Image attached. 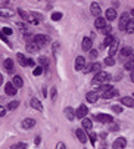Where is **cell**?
I'll use <instances>...</instances> for the list:
<instances>
[{
	"label": "cell",
	"instance_id": "ee69618b",
	"mask_svg": "<svg viewBox=\"0 0 134 149\" xmlns=\"http://www.w3.org/2000/svg\"><path fill=\"white\" fill-rule=\"evenodd\" d=\"M13 149H24V143H18V145H13Z\"/></svg>",
	"mask_w": 134,
	"mask_h": 149
},
{
	"label": "cell",
	"instance_id": "7bdbcfd3",
	"mask_svg": "<svg viewBox=\"0 0 134 149\" xmlns=\"http://www.w3.org/2000/svg\"><path fill=\"white\" fill-rule=\"evenodd\" d=\"M56 149H66V146H65L63 142H59V143L56 145Z\"/></svg>",
	"mask_w": 134,
	"mask_h": 149
},
{
	"label": "cell",
	"instance_id": "7dc6e473",
	"mask_svg": "<svg viewBox=\"0 0 134 149\" xmlns=\"http://www.w3.org/2000/svg\"><path fill=\"white\" fill-rule=\"evenodd\" d=\"M110 130H112V132H118V125L117 124H112V125H110Z\"/></svg>",
	"mask_w": 134,
	"mask_h": 149
},
{
	"label": "cell",
	"instance_id": "8992f818",
	"mask_svg": "<svg viewBox=\"0 0 134 149\" xmlns=\"http://www.w3.org/2000/svg\"><path fill=\"white\" fill-rule=\"evenodd\" d=\"M81 47H83V50H85V52H90V50H92V47H93V41H92V38H88V37L83 38Z\"/></svg>",
	"mask_w": 134,
	"mask_h": 149
},
{
	"label": "cell",
	"instance_id": "484cf974",
	"mask_svg": "<svg viewBox=\"0 0 134 149\" xmlns=\"http://www.w3.org/2000/svg\"><path fill=\"white\" fill-rule=\"evenodd\" d=\"M27 50L31 52V53H35V52H38V45L37 43H28L27 45Z\"/></svg>",
	"mask_w": 134,
	"mask_h": 149
},
{
	"label": "cell",
	"instance_id": "83f0119b",
	"mask_svg": "<svg viewBox=\"0 0 134 149\" xmlns=\"http://www.w3.org/2000/svg\"><path fill=\"white\" fill-rule=\"evenodd\" d=\"M38 63H40V67H43V68H46V67L49 65V59H47L46 56H41V58L38 59Z\"/></svg>",
	"mask_w": 134,
	"mask_h": 149
},
{
	"label": "cell",
	"instance_id": "ba28073f",
	"mask_svg": "<svg viewBox=\"0 0 134 149\" xmlns=\"http://www.w3.org/2000/svg\"><path fill=\"white\" fill-rule=\"evenodd\" d=\"M114 149H124L125 146H127V140L124 139V137H118L115 142H114Z\"/></svg>",
	"mask_w": 134,
	"mask_h": 149
},
{
	"label": "cell",
	"instance_id": "e575fe53",
	"mask_svg": "<svg viewBox=\"0 0 134 149\" xmlns=\"http://www.w3.org/2000/svg\"><path fill=\"white\" fill-rule=\"evenodd\" d=\"M127 33H134V21H130V24L127 25Z\"/></svg>",
	"mask_w": 134,
	"mask_h": 149
},
{
	"label": "cell",
	"instance_id": "52a82bcc",
	"mask_svg": "<svg viewBox=\"0 0 134 149\" xmlns=\"http://www.w3.org/2000/svg\"><path fill=\"white\" fill-rule=\"evenodd\" d=\"M16 87L13 86V83H6V86H5V93L8 95V96H13V95H16Z\"/></svg>",
	"mask_w": 134,
	"mask_h": 149
},
{
	"label": "cell",
	"instance_id": "11a10c76",
	"mask_svg": "<svg viewBox=\"0 0 134 149\" xmlns=\"http://www.w3.org/2000/svg\"><path fill=\"white\" fill-rule=\"evenodd\" d=\"M103 149H106V148H103Z\"/></svg>",
	"mask_w": 134,
	"mask_h": 149
},
{
	"label": "cell",
	"instance_id": "30bf717a",
	"mask_svg": "<svg viewBox=\"0 0 134 149\" xmlns=\"http://www.w3.org/2000/svg\"><path fill=\"white\" fill-rule=\"evenodd\" d=\"M94 27L97 28V30H103L105 27H106V18H96V21H94Z\"/></svg>",
	"mask_w": 134,
	"mask_h": 149
},
{
	"label": "cell",
	"instance_id": "2e32d148",
	"mask_svg": "<svg viewBox=\"0 0 134 149\" xmlns=\"http://www.w3.org/2000/svg\"><path fill=\"white\" fill-rule=\"evenodd\" d=\"M65 115H66V118H68L69 121H72L74 118H77V114H75V111L71 108V106H68V108H65Z\"/></svg>",
	"mask_w": 134,
	"mask_h": 149
},
{
	"label": "cell",
	"instance_id": "8fae6325",
	"mask_svg": "<svg viewBox=\"0 0 134 149\" xmlns=\"http://www.w3.org/2000/svg\"><path fill=\"white\" fill-rule=\"evenodd\" d=\"M85 99H87V102L94 103V102H97V100H99V95H97L96 92H88V93L85 95Z\"/></svg>",
	"mask_w": 134,
	"mask_h": 149
},
{
	"label": "cell",
	"instance_id": "f1b7e54d",
	"mask_svg": "<svg viewBox=\"0 0 134 149\" xmlns=\"http://www.w3.org/2000/svg\"><path fill=\"white\" fill-rule=\"evenodd\" d=\"M105 63L108 67H112V65H115V59H114V56H108L106 59H105Z\"/></svg>",
	"mask_w": 134,
	"mask_h": 149
},
{
	"label": "cell",
	"instance_id": "277c9868",
	"mask_svg": "<svg viewBox=\"0 0 134 149\" xmlns=\"http://www.w3.org/2000/svg\"><path fill=\"white\" fill-rule=\"evenodd\" d=\"M75 114H77V118H85V115L88 114V108L85 105H80L78 108H77V111H75Z\"/></svg>",
	"mask_w": 134,
	"mask_h": 149
},
{
	"label": "cell",
	"instance_id": "e0dca14e",
	"mask_svg": "<svg viewBox=\"0 0 134 149\" xmlns=\"http://www.w3.org/2000/svg\"><path fill=\"white\" fill-rule=\"evenodd\" d=\"M117 18V10L114 9V8H109L108 10H106V19L108 21H114Z\"/></svg>",
	"mask_w": 134,
	"mask_h": 149
},
{
	"label": "cell",
	"instance_id": "f546056e",
	"mask_svg": "<svg viewBox=\"0 0 134 149\" xmlns=\"http://www.w3.org/2000/svg\"><path fill=\"white\" fill-rule=\"evenodd\" d=\"M125 70L134 72V61H128V62H125Z\"/></svg>",
	"mask_w": 134,
	"mask_h": 149
},
{
	"label": "cell",
	"instance_id": "5b68a950",
	"mask_svg": "<svg viewBox=\"0 0 134 149\" xmlns=\"http://www.w3.org/2000/svg\"><path fill=\"white\" fill-rule=\"evenodd\" d=\"M96 120L99 123H108V124H112L114 123V118L110 117V115H108V114H97L96 115Z\"/></svg>",
	"mask_w": 134,
	"mask_h": 149
},
{
	"label": "cell",
	"instance_id": "44dd1931",
	"mask_svg": "<svg viewBox=\"0 0 134 149\" xmlns=\"http://www.w3.org/2000/svg\"><path fill=\"white\" fill-rule=\"evenodd\" d=\"M118 46H119V40H117V38H115L114 45L109 47V56H114V55L117 53V50H118Z\"/></svg>",
	"mask_w": 134,
	"mask_h": 149
},
{
	"label": "cell",
	"instance_id": "ab89813d",
	"mask_svg": "<svg viewBox=\"0 0 134 149\" xmlns=\"http://www.w3.org/2000/svg\"><path fill=\"white\" fill-rule=\"evenodd\" d=\"M90 71H93V63H88V65H85V68H84V74H87V72H90Z\"/></svg>",
	"mask_w": 134,
	"mask_h": 149
},
{
	"label": "cell",
	"instance_id": "d590c367",
	"mask_svg": "<svg viewBox=\"0 0 134 149\" xmlns=\"http://www.w3.org/2000/svg\"><path fill=\"white\" fill-rule=\"evenodd\" d=\"M60 18H62V13H60V12H53V13H52V19H53V21H59Z\"/></svg>",
	"mask_w": 134,
	"mask_h": 149
},
{
	"label": "cell",
	"instance_id": "b9f144b4",
	"mask_svg": "<svg viewBox=\"0 0 134 149\" xmlns=\"http://www.w3.org/2000/svg\"><path fill=\"white\" fill-rule=\"evenodd\" d=\"M93 71L97 72V74L100 72V63H93Z\"/></svg>",
	"mask_w": 134,
	"mask_h": 149
},
{
	"label": "cell",
	"instance_id": "f35d334b",
	"mask_svg": "<svg viewBox=\"0 0 134 149\" xmlns=\"http://www.w3.org/2000/svg\"><path fill=\"white\" fill-rule=\"evenodd\" d=\"M56 93H58L56 87H52V89H50V97H52V100H55V99H56Z\"/></svg>",
	"mask_w": 134,
	"mask_h": 149
},
{
	"label": "cell",
	"instance_id": "7a4b0ae2",
	"mask_svg": "<svg viewBox=\"0 0 134 149\" xmlns=\"http://www.w3.org/2000/svg\"><path fill=\"white\" fill-rule=\"evenodd\" d=\"M130 24V15L128 13H124L119 19V30L121 31H125L127 30V25Z\"/></svg>",
	"mask_w": 134,
	"mask_h": 149
},
{
	"label": "cell",
	"instance_id": "7c38bea8",
	"mask_svg": "<svg viewBox=\"0 0 134 149\" xmlns=\"http://www.w3.org/2000/svg\"><path fill=\"white\" fill-rule=\"evenodd\" d=\"M90 9H92V13H93V15H94L96 18H100V12H102V8H100V5H99V3H92Z\"/></svg>",
	"mask_w": 134,
	"mask_h": 149
},
{
	"label": "cell",
	"instance_id": "f6af8a7d",
	"mask_svg": "<svg viewBox=\"0 0 134 149\" xmlns=\"http://www.w3.org/2000/svg\"><path fill=\"white\" fill-rule=\"evenodd\" d=\"M90 56L94 59V58L97 56V50H93V49H92V50H90Z\"/></svg>",
	"mask_w": 134,
	"mask_h": 149
},
{
	"label": "cell",
	"instance_id": "f907efd6",
	"mask_svg": "<svg viewBox=\"0 0 134 149\" xmlns=\"http://www.w3.org/2000/svg\"><path fill=\"white\" fill-rule=\"evenodd\" d=\"M28 65H30V67H34V61H33V59H28Z\"/></svg>",
	"mask_w": 134,
	"mask_h": 149
},
{
	"label": "cell",
	"instance_id": "816d5d0a",
	"mask_svg": "<svg viewBox=\"0 0 134 149\" xmlns=\"http://www.w3.org/2000/svg\"><path fill=\"white\" fill-rule=\"evenodd\" d=\"M38 143H40V136L35 137V145H38Z\"/></svg>",
	"mask_w": 134,
	"mask_h": 149
},
{
	"label": "cell",
	"instance_id": "4fadbf2b",
	"mask_svg": "<svg viewBox=\"0 0 134 149\" xmlns=\"http://www.w3.org/2000/svg\"><path fill=\"white\" fill-rule=\"evenodd\" d=\"M75 134H77V137H78V140L81 143H85L87 142V134H85V132L83 129H77L75 130Z\"/></svg>",
	"mask_w": 134,
	"mask_h": 149
},
{
	"label": "cell",
	"instance_id": "603a6c76",
	"mask_svg": "<svg viewBox=\"0 0 134 149\" xmlns=\"http://www.w3.org/2000/svg\"><path fill=\"white\" fill-rule=\"evenodd\" d=\"M16 59H18V62L21 63L22 67H27V65H28V59L22 55V53H18V55H16Z\"/></svg>",
	"mask_w": 134,
	"mask_h": 149
},
{
	"label": "cell",
	"instance_id": "d4e9b609",
	"mask_svg": "<svg viewBox=\"0 0 134 149\" xmlns=\"http://www.w3.org/2000/svg\"><path fill=\"white\" fill-rule=\"evenodd\" d=\"M5 68L8 70V72H12V71H13V61H12V59L8 58V59L5 61Z\"/></svg>",
	"mask_w": 134,
	"mask_h": 149
},
{
	"label": "cell",
	"instance_id": "4dcf8cb0",
	"mask_svg": "<svg viewBox=\"0 0 134 149\" xmlns=\"http://www.w3.org/2000/svg\"><path fill=\"white\" fill-rule=\"evenodd\" d=\"M24 38H25L27 45H28V43H31V40H33V38H35V36L31 34V33H25V34H24Z\"/></svg>",
	"mask_w": 134,
	"mask_h": 149
},
{
	"label": "cell",
	"instance_id": "7402d4cb",
	"mask_svg": "<svg viewBox=\"0 0 134 149\" xmlns=\"http://www.w3.org/2000/svg\"><path fill=\"white\" fill-rule=\"evenodd\" d=\"M31 106H33L34 109H37V111H43L41 102H40L38 99H35V97H33V99H31Z\"/></svg>",
	"mask_w": 134,
	"mask_h": 149
},
{
	"label": "cell",
	"instance_id": "3957f363",
	"mask_svg": "<svg viewBox=\"0 0 134 149\" xmlns=\"http://www.w3.org/2000/svg\"><path fill=\"white\" fill-rule=\"evenodd\" d=\"M35 43L38 45V47H43L44 45H47V41H49V38H47V36H44V34H35Z\"/></svg>",
	"mask_w": 134,
	"mask_h": 149
},
{
	"label": "cell",
	"instance_id": "6da1fadb",
	"mask_svg": "<svg viewBox=\"0 0 134 149\" xmlns=\"http://www.w3.org/2000/svg\"><path fill=\"white\" fill-rule=\"evenodd\" d=\"M108 80H109V74L108 72H105V71H100L99 74H96V77L93 78V86H96L97 89L102 86V84H106L108 83Z\"/></svg>",
	"mask_w": 134,
	"mask_h": 149
},
{
	"label": "cell",
	"instance_id": "9c48e42d",
	"mask_svg": "<svg viewBox=\"0 0 134 149\" xmlns=\"http://www.w3.org/2000/svg\"><path fill=\"white\" fill-rule=\"evenodd\" d=\"M85 68V59L83 58V56H78L77 59H75V70L77 71H81V70H84Z\"/></svg>",
	"mask_w": 134,
	"mask_h": 149
},
{
	"label": "cell",
	"instance_id": "c3c4849f",
	"mask_svg": "<svg viewBox=\"0 0 134 149\" xmlns=\"http://www.w3.org/2000/svg\"><path fill=\"white\" fill-rule=\"evenodd\" d=\"M5 114H6V109L3 108V106H2V108H0V115H2V117H5Z\"/></svg>",
	"mask_w": 134,
	"mask_h": 149
},
{
	"label": "cell",
	"instance_id": "cb8c5ba5",
	"mask_svg": "<svg viewBox=\"0 0 134 149\" xmlns=\"http://www.w3.org/2000/svg\"><path fill=\"white\" fill-rule=\"evenodd\" d=\"M131 55H133V49H131V47L127 46V47H122V49H121V56H122V58H128V56H131Z\"/></svg>",
	"mask_w": 134,
	"mask_h": 149
},
{
	"label": "cell",
	"instance_id": "1f68e13d",
	"mask_svg": "<svg viewBox=\"0 0 134 149\" xmlns=\"http://www.w3.org/2000/svg\"><path fill=\"white\" fill-rule=\"evenodd\" d=\"M18 105H19V102H18V100H12V102L8 105V108H9L10 111H13V109H16V108H18Z\"/></svg>",
	"mask_w": 134,
	"mask_h": 149
},
{
	"label": "cell",
	"instance_id": "681fc988",
	"mask_svg": "<svg viewBox=\"0 0 134 149\" xmlns=\"http://www.w3.org/2000/svg\"><path fill=\"white\" fill-rule=\"evenodd\" d=\"M18 27H19L21 30H25V25H24V22H19V24H18Z\"/></svg>",
	"mask_w": 134,
	"mask_h": 149
},
{
	"label": "cell",
	"instance_id": "db71d44e",
	"mask_svg": "<svg viewBox=\"0 0 134 149\" xmlns=\"http://www.w3.org/2000/svg\"><path fill=\"white\" fill-rule=\"evenodd\" d=\"M131 13H133V15H134V9H133V10H131Z\"/></svg>",
	"mask_w": 134,
	"mask_h": 149
},
{
	"label": "cell",
	"instance_id": "8d00e7d4",
	"mask_svg": "<svg viewBox=\"0 0 134 149\" xmlns=\"http://www.w3.org/2000/svg\"><path fill=\"white\" fill-rule=\"evenodd\" d=\"M34 16V19L37 21V24H41V21H43V15H38V13H31Z\"/></svg>",
	"mask_w": 134,
	"mask_h": 149
},
{
	"label": "cell",
	"instance_id": "f5cc1de1",
	"mask_svg": "<svg viewBox=\"0 0 134 149\" xmlns=\"http://www.w3.org/2000/svg\"><path fill=\"white\" fill-rule=\"evenodd\" d=\"M130 78H131V81L134 83V72H131V75H130Z\"/></svg>",
	"mask_w": 134,
	"mask_h": 149
},
{
	"label": "cell",
	"instance_id": "4316f807",
	"mask_svg": "<svg viewBox=\"0 0 134 149\" xmlns=\"http://www.w3.org/2000/svg\"><path fill=\"white\" fill-rule=\"evenodd\" d=\"M92 125H93V123H92L90 118H84V120H83V127H84V129L90 130V129H92Z\"/></svg>",
	"mask_w": 134,
	"mask_h": 149
},
{
	"label": "cell",
	"instance_id": "60d3db41",
	"mask_svg": "<svg viewBox=\"0 0 134 149\" xmlns=\"http://www.w3.org/2000/svg\"><path fill=\"white\" fill-rule=\"evenodd\" d=\"M2 33H3V36H10V34H12V30L8 28V27H5V28L2 30Z\"/></svg>",
	"mask_w": 134,
	"mask_h": 149
},
{
	"label": "cell",
	"instance_id": "bcb514c9",
	"mask_svg": "<svg viewBox=\"0 0 134 149\" xmlns=\"http://www.w3.org/2000/svg\"><path fill=\"white\" fill-rule=\"evenodd\" d=\"M90 140H92V143L96 142V134H94V133H90Z\"/></svg>",
	"mask_w": 134,
	"mask_h": 149
},
{
	"label": "cell",
	"instance_id": "5bb4252c",
	"mask_svg": "<svg viewBox=\"0 0 134 149\" xmlns=\"http://www.w3.org/2000/svg\"><path fill=\"white\" fill-rule=\"evenodd\" d=\"M121 103L124 106H128V108H134V97H130V96H125L121 99Z\"/></svg>",
	"mask_w": 134,
	"mask_h": 149
},
{
	"label": "cell",
	"instance_id": "ffe728a7",
	"mask_svg": "<svg viewBox=\"0 0 134 149\" xmlns=\"http://www.w3.org/2000/svg\"><path fill=\"white\" fill-rule=\"evenodd\" d=\"M114 41H115V37L114 36H106V38H105V41H103V45H102V47H110L114 45Z\"/></svg>",
	"mask_w": 134,
	"mask_h": 149
},
{
	"label": "cell",
	"instance_id": "74e56055",
	"mask_svg": "<svg viewBox=\"0 0 134 149\" xmlns=\"http://www.w3.org/2000/svg\"><path fill=\"white\" fill-rule=\"evenodd\" d=\"M103 33H105L106 36H112V28H110L109 25H106V27L103 28Z\"/></svg>",
	"mask_w": 134,
	"mask_h": 149
},
{
	"label": "cell",
	"instance_id": "ac0fdd59",
	"mask_svg": "<svg viewBox=\"0 0 134 149\" xmlns=\"http://www.w3.org/2000/svg\"><path fill=\"white\" fill-rule=\"evenodd\" d=\"M34 125H35V120H33V118H25L22 121V127H24V129H31Z\"/></svg>",
	"mask_w": 134,
	"mask_h": 149
},
{
	"label": "cell",
	"instance_id": "d6a6232c",
	"mask_svg": "<svg viewBox=\"0 0 134 149\" xmlns=\"http://www.w3.org/2000/svg\"><path fill=\"white\" fill-rule=\"evenodd\" d=\"M43 72H44V68H43V67H37V68L33 71V74H34L35 77H37V75H41Z\"/></svg>",
	"mask_w": 134,
	"mask_h": 149
},
{
	"label": "cell",
	"instance_id": "9f6ffc18",
	"mask_svg": "<svg viewBox=\"0 0 134 149\" xmlns=\"http://www.w3.org/2000/svg\"><path fill=\"white\" fill-rule=\"evenodd\" d=\"M133 95H134V93H133Z\"/></svg>",
	"mask_w": 134,
	"mask_h": 149
},
{
	"label": "cell",
	"instance_id": "836d02e7",
	"mask_svg": "<svg viewBox=\"0 0 134 149\" xmlns=\"http://www.w3.org/2000/svg\"><path fill=\"white\" fill-rule=\"evenodd\" d=\"M110 108H112V111L117 112V114H121L122 112V106H119V105H112Z\"/></svg>",
	"mask_w": 134,
	"mask_h": 149
},
{
	"label": "cell",
	"instance_id": "d6986e66",
	"mask_svg": "<svg viewBox=\"0 0 134 149\" xmlns=\"http://www.w3.org/2000/svg\"><path fill=\"white\" fill-rule=\"evenodd\" d=\"M12 83H13V86H15L16 89H21L22 86H24V80H22V77H19V75H15Z\"/></svg>",
	"mask_w": 134,
	"mask_h": 149
},
{
	"label": "cell",
	"instance_id": "9a60e30c",
	"mask_svg": "<svg viewBox=\"0 0 134 149\" xmlns=\"http://www.w3.org/2000/svg\"><path fill=\"white\" fill-rule=\"evenodd\" d=\"M115 96H118V90L117 89H110V90H108V92H105L103 95H102V97L103 99H110V97H115Z\"/></svg>",
	"mask_w": 134,
	"mask_h": 149
}]
</instances>
